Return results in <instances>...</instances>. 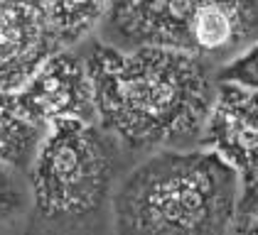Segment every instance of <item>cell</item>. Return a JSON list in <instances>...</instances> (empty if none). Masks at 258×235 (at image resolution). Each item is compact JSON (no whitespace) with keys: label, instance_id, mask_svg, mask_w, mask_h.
<instances>
[{"label":"cell","instance_id":"52a82bcc","mask_svg":"<svg viewBox=\"0 0 258 235\" xmlns=\"http://www.w3.org/2000/svg\"><path fill=\"white\" fill-rule=\"evenodd\" d=\"M59 49L42 0H0V91H18Z\"/></svg>","mask_w":258,"mask_h":235},{"label":"cell","instance_id":"6da1fadb","mask_svg":"<svg viewBox=\"0 0 258 235\" xmlns=\"http://www.w3.org/2000/svg\"><path fill=\"white\" fill-rule=\"evenodd\" d=\"M94 86L96 123L123 152L199 145L217 93L214 64L172 47L91 42L84 52Z\"/></svg>","mask_w":258,"mask_h":235},{"label":"cell","instance_id":"277c9868","mask_svg":"<svg viewBox=\"0 0 258 235\" xmlns=\"http://www.w3.org/2000/svg\"><path fill=\"white\" fill-rule=\"evenodd\" d=\"M101 27L123 49L155 44L226 64L258 37V0H111Z\"/></svg>","mask_w":258,"mask_h":235},{"label":"cell","instance_id":"8992f818","mask_svg":"<svg viewBox=\"0 0 258 235\" xmlns=\"http://www.w3.org/2000/svg\"><path fill=\"white\" fill-rule=\"evenodd\" d=\"M199 147L224 159L241 184L258 181V91L217 81Z\"/></svg>","mask_w":258,"mask_h":235},{"label":"cell","instance_id":"9c48e42d","mask_svg":"<svg viewBox=\"0 0 258 235\" xmlns=\"http://www.w3.org/2000/svg\"><path fill=\"white\" fill-rule=\"evenodd\" d=\"M61 47H77L99 27L111 0H42Z\"/></svg>","mask_w":258,"mask_h":235},{"label":"cell","instance_id":"5b68a950","mask_svg":"<svg viewBox=\"0 0 258 235\" xmlns=\"http://www.w3.org/2000/svg\"><path fill=\"white\" fill-rule=\"evenodd\" d=\"M13 98L20 115L42 130L64 120H96L86 57L74 47L54 52L18 91H13Z\"/></svg>","mask_w":258,"mask_h":235},{"label":"cell","instance_id":"ba28073f","mask_svg":"<svg viewBox=\"0 0 258 235\" xmlns=\"http://www.w3.org/2000/svg\"><path fill=\"white\" fill-rule=\"evenodd\" d=\"M42 135L44 130L40 125L20 115L13 93L0 91V162L25 172L35 157Z\"/></svg>","mask_w":258,"mask_h":235},{"label":"cell","instance_id":"7a4b0ae2","mask_svg":"<svg viewBox=\"0 0 258 235\" xmlns=\"http://www.w3.org/2000/svg\"><path fill=\"white\" fill-rule=\"evenodd\" d=\"M241 194L238 174L204 147L158 150L123 176L111 211L118 233L231 230Z\"/></svg>","mask_w":258,"mask_h":235},{"label":"cell","instance_id":"3957f363","mask_svg":"<svg viewBox=\"0 0 258 235\" xmlns=\"http://www.w3.org/2000/svg\"><path fill=\"white\" fill-rule=\"evenodd\" d=\"M120 145L96 120L49 125L27 167L30 218L44 230H86L108 213Z\"/></svg>","mask_w":258,"mask_h":235},{"label":"cell","instance_id":"8fae6325","mask_svg":"<svg viewBox=\"0 0 258 235\" xmlns=\"http://www.w3.org/2000/svg\"><path fill=\"white\" fill-rule=\"evenodd\" d=\"M219 81H231L238 86L253 88L258 91V37L243 49L238 52L234 59H229L217 74Z\"/></svg>","mask_w":258,"mask_h":235},{"label":"cell","instance_id":"30bf717a","mask_svg":"<svg viewBox=\"0 0 258 235\" xmlns=\"http://www.w3.org/2000/svg\"><path fill=\"white\" fill-rule=\"evenodd\" d=\"M20 172L18 167L0 162V228L30 215V186Z\"/></svg>","mask_w":258,"mask_h":235},{"label":"cell","instance_id":"7c38bea8","mask_svg":"<svg viewBox=\"0 0 258 235\" xmlns=\"http://www.w3.org/2000/svg\"><path fill=\"white\" fill-rule=\"evenodd\" d=\"M231 230L234 233H258V181L241 184Z\"/></svg>","mask_w":258,"mask_h":235}]
</instances>
